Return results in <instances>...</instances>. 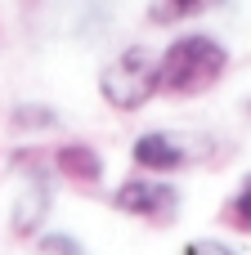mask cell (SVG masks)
I'll use <instances>...</instances> for the list:
<instances>
[{
  "label": "cell",
  "instance_id": "6da1fadb",
  "mask_svg": "<svg viewBox=\"0 0 251 255\" xmlns=\"http://www.w3.org/2000/svg\"><path fill=\"white\" fill-rule=\"evenodd\" d=\"M229 67V49L207 36V31H189L175 36L162 54H157V94L171 99H198L207 94Z\"/></svg>",
  "mask_w": 251,
  "mask_h": 255
},
{
  "label": "cell",
  "instance_id": "7a4b0ae2",
  "mask_svg": "<svg viewBox=\"0 0 251 255\" xmlns=\"http://www.w3.org/2000/svg\"><path fill=\"white\" fill-rule=\"evenodd\" d=\"M99 94L117 112H139L144 103H153L157 99V54L144 45H126L99 72Z\"/></svg>",
  "mask_w": 251,
  "mask_h": 255
},
{
  "label": "cell",
  "instance_id": "3957f363",
  "mask_svg": "<svg viewBox=\"0 0 251 255\" xmlns=\"http://www.w3.org/2000/svg\"><path fill=\"white\" fill-rule=\"evenodd\" d=\"M112 206L130 220H148V224H171L180 211V188L166 184L162 175H130L112 188Z\"/></svg>",
  "mask_w": 251,
  "mask_h": 255
},
{
  "label": "cell",
  "instance_id": "277c9868",
  "mask_svg": "<svg viewBox=\"0 0 251 255\" xmlns=\"http://www.w3.org/2000/svg\"><path fill=\"white\" fill-rule=\"evenodd\" d=\"M130 161L139 166V175H175L189 166V148L171 130H144L130 143Z\"/></svg>",
  "mask_w": 251,
  "mask_h": 255
},
{
  "label": "cell",
  "instance_id": "5b68a950",
  "mask_svg": "<svg viewBox=\"0 0 251 255\" xmlns=\"http://www.w3.org/2000/svg\"><path fill=\"white\" fill-rule=\"evenodd\" d=\"M45 215H49V188H45L40 179H31V184L18 193L13 211H9V229H13V238H40Z\"/></svg>",
  "mask_w": 251,
  "mask_h": 255
},
{
  "label": "cell",
  "instance_id": "8992f818",
  "mask_svg": "<svg viewBox=\"0 0 251 255\" xmlns=\"http://www.w3.org/2000/svg\"><path fill=\"white\" fill-rule=\"evenodd\" d=\"M54 166H58V175L72 179V184H99V179H103V157H99L90 143H63V148L54 152Z\"/></svg>",
  "mask_w": 251,
  "mask_h": 255
},
{
  "label": "cell",
  "instance_id": "52a82bcc",
  "mask_svg": "<svg viewBox=\"0 0 251 255\" xmlns=\"http://www.w3.org/2000/svg\"><path fill=\"white\" fill-rule=\"evenodd\" d=\"M216 4H225V0H153L148 18L153 22H184V18H198V13L216 9Z\"/></svg>",
  "mask_w": 251,
  "mask_h": 255
},
{
  "label": "cell",
  "instance_id": "ba28073f",
  "mask_svg": "<svg viewBox=\"0 0 251 255\" xmlns=\"http://www.w3.org/2000/svg\"><path fill=\"white\" fill-rule=\"evenodd\" d=\"M225 220H229L238 233H247V238H251V175L238 184V193L229 197V206H225Z\"/></svg>",
  "mask_w": 251,
  "mask_h": 255
},
{
  "label": "cell",
  "instance_id": "9c48e42d",
  "mask_svg": "<svg viewBox=\"0 0 251 255\" xmlns=\"http://www.w3.org/2000/svg\"><path fill=\"white\" fill-rule=\"evenodd\" d=\"M36 251L40 255H85V247L76 238H67V233H40L36 238Z\"/></svg>",
  "mask_w": 251,
  "mask_h": 255
},
{
  "label": "cell",
  "instance_id": "30bf717a",
  "mask_svg": "<svg viewBox=\"0 0 251 255\" xmlns=\"http://www.w3.org/2000/svg\"><path fill=\"white\" fill-rule=\"evenodd\" d=\"M54 121H58V117H54L49 108H18V112H13V126H18V130H27V126H36V130H49Z\"/></svg>",
  "mask_w": 251,
  "mask_h": 255
},
{
  "label": "cell",
  "instance_id": "8fae6325",
  "mask_svg": "<svg viewBox=\"0 0 251 255\" xmlns=\"http://www.w3.org/2000/svg\"><path fill=\"white\" fill-rule=\"evenodd\" d=\"M184 255H238L229 242H216V238H193L189 247H184Z\"/></svg>",
  "mask_w": 251,
  "mask_h": 255
}]
</instances>
